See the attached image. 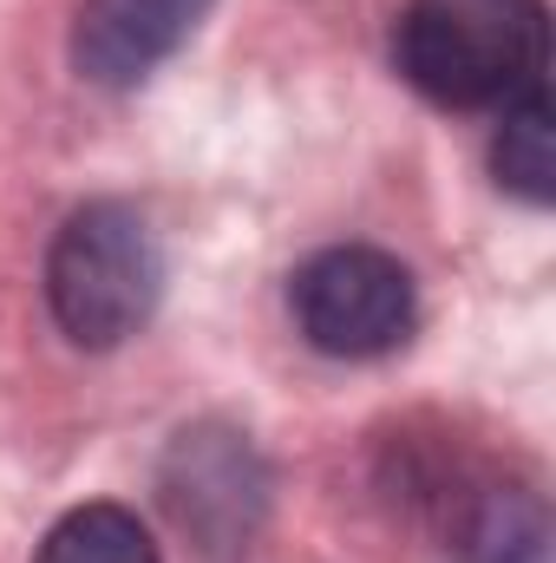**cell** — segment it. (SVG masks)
Here are the masks:
<instances>
[{
    "mask_svg": "<svg viewBox=\"0 0 556 563\" xmlns=\"http://www.w3.org/2000/svg\"><path fill=\"white\" fill-rule=\"evenodd\" d=\"M393 66L432 106L504 112L511 99L544 86L551 7L544 0H407L393 20Z\"/></svg>",
    "mask_w": 556,
    "mask_h": 563,
    "instance_id": "6da1fadb",
    "label": "cell"
},
{
    "mask_svg": "<svg viewBox=\"0 0 556 563\" xmlns=\"http://www.w3.org/2000/svg\"><path fill=\"white\" fill-rule=\"evenodd\" d=\"M164 295V250L132 203H86L46 250V301L66 341L105 354L132 341Z\"/></svg>",
    "mask_w": 556,
    "mask_h": 563,
    "instance_id": "7a4b0ae2",
    "label": "cell"
},
{
    "mask_svg": "<svg viewBox=\"0 0 556 563\" xmlns=\"http://www.w3.org/2000/svg\"><path fill=\"white\" fill-rule=\"evenodd\" d=\"M288 308H294L301 341L327 361H380V354L407 347V334L419 321V295L407 263L374 250V243L314 250L288 276Z\"/></svg>",
    "mask_w": 556,
    "mask_h": 563,
    "instance_id": "3957f363",
    "label": "cell"
},
{
    "mask_svg": "<svg viewBox=\"0 0 556 563\" xmlns=\"http://www.w3.org/2000/svg\"><path fill=\"white\" fill-rule=\"evenodd\" d=\"M164 505L190 538H203V551H236L263 525L269 472L243 432L190 426V432H177V445L164 459Z\"/></svg>",
    "mask_w": 556,
    "mask_h": 563,
    "instance_id": "277c9868",
    "label": "cell"
},
{
    "mask_svg": "<svg viewBox=\"0 0 556 563\" xmlns=\"http://www.w3.org/2000/svg\"><path fill=\"white\" fill-rule=\"evenodd\" d=\"M210 13V0H86L73 26V66L92 86H138L151 79Z\"/></svg>",
    "mask_w": 556,
    "mask_h": 563,
    "instance_id": "5b68a950",
    "label": "cell"
},
{
    "mask_svg": "<svg viewBox=\"0 0 556 563\" xmlns=\"http://www.w3.org/2000/svg\"><path fill=\"white\" fill-rule=\"evenodd\" d=\"M452 558L458 563H544L551 558V511L531 485L478 478L452 505Z\"/></svg>",
    "mask_w": 556,
    "mask_h": 563,
    "instance_id": "8992f818",
    "label": "cell"
},
{
    "mask_svg": "<svg viewBox=\"0 0 556 563\" xmlns=\"http://www.w3.org/2000/svg\"><path fill=\"white\" fill-rule=\"evenodd\" d=\"M491 170L511 197H524L531 210H544L556 197V157H551V92H524L504 106V125L491 144Z\"/></svg>",
    "mask_w": 556,
    "mask_h": 563,
    "instance_id": "52a82bcc",
    "label": "cell"
},
{
    "mask_svg": "<svg viewBox=\"0 0 556 563\" xmlns=\"http://www.w3.org/2000/svg\"><path fill=\"white\" fill-rule=\"evenodd\" d=\"M33 563H157V544L138 525V511H125V505H79V511H66L46 531Z\"/></svg>",
    "mask_w": 556,
    "mask_h": 563,
    "instance_id": "ba28073f",
    "label": "cell"
}]
</instances>
